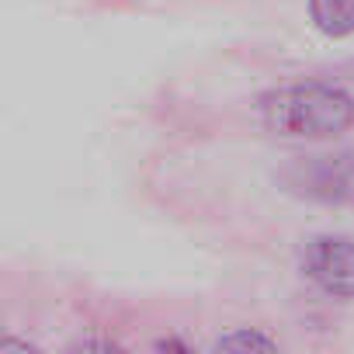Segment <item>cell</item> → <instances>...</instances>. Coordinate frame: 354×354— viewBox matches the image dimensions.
<instances>
[{"instance_id":"obj_1","label":"cell","mask_w":354,"mask_h":354,"mask_svg":"<svg viewBox=\"0 0 354 354\" xmlns=\"http://www.w3.org/2000/svg\"><path fill=\"white\" fill-rule=\"evenodd\" d=\"M261 122L285 139H330L354 125V97L326 80L288 84L261 97Z\"/></svg>"},{"instance_id":"obj_8","label":"cell","mask_w":354,"mask_h":354,"mask_svg":"<svg viewBox=\"0 0 354 354\" xmlns=\"http://www.w3.org/2000/svg\"><path fill=\"white\" fill-rule=\"evenodd\" d=\"M156 347H160V351H167V347H174V351H185V344H177V340H160Z\"/></svg>"},{"instance_id":"obj_3","label":"cell","mask_w":354,"mask_h":354,"mask_svg":"<svg viewBox=\"0 0 354 354\" xmlns=\"http://www.w3.org/2000/svg\"><path fill=\"white\" fill-rule=\"evenodd\" d=\"M302 271L319 292L333 299H354V240L313 236L302 250Z\"/></svg>"},{"instance_id":"obj_6","label":"cell","mask_w":354,"mask_h":354,"mask_svg":"<svg viewBox=\"0 0 354 354\" xmlns=\"http://www.w3.org/2000/svg\"><path fill=\"white\" fill-rule=\"evenodd\" d=\"M0 354H39V347H32V344H25V340L8 337V340H0Z\"/></svg>"},{"instance_id":"obj_5","label":"cell","mask_w":354,"mask_h":354,"mask_svg":"<svg viewBox=\"0 0 354 354\" xmlns=\"http://www.w3.org/2000/svg\"><path fill=\"white\" fill-rule=\"evenodd\" d=\"M212 351H219V354H250V351L268 354V351H278V340H271V337H268V333H261V330L236 326V330L223 333V337L212 344Z\"/></svg>"},{"instance_id":"obj_2","label":"cell","mask_w":354,"mask_h":354,"mask_svg":"<svg viewBox=\"0 0 354 354\" xmlns=\"http://www.w3.org/2000/svg\"><path fill=\"white\" fill-rule=\"evenodd\" d=\"M274 181L302 202L354 209V149L292 156Z\"/></svg>"},{"instance_id":"obj_7","label":"cell","mask_w":354,"mask_h":354,"mask_svg":"<svg viewBox=\"0 0 354 354\" xmlns=\"http://www.w3.org/2000/svg\"><path fill=\"white\" fill-rule=\"evenodd\" d=\"M80 351H115V344L111 340H84V344H77Z\"/></svg>"},{"instance_id":"obj_4","label":"cell","mask_w":354,"mask_h":354,"mask_svg":"<svg viewBox=\"0 0 354 354\" xmlns=\"http://www.w3.org/2000/svg\"><path fill=\"white\" fill-rule=\"evenodd\" d=\"M313 25L330 39L354 35V0H309Z\"/></svg>"}]
</instances>
